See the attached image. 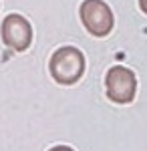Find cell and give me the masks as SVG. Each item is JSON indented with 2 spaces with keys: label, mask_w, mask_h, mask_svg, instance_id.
Masks as SVG:
<instances>
[{
  "label": "cell",
  "mask_w": 147,
  "mask_h": 151,
  "mask_svg": "<svg viewBox=\"0 0 147 151\" xmlns=\"http://www.w3.org/2000/svg\"><path fill=\"white\" fill-rule=\"evenodd\" d=\"M79 14H81V22L87 28L89 35L97 36V38L111 35V30L115 26V18H113V10L109 8L107 2H103V0H83Z\"/></svg>",
  "instance_id": "obj_3"
},
{
  "label": "cell",
  "mask_w": 147,
  "mask_h": 151,
  "mask_svg": "<svg viewBox=\"0 0 147 151\" xmlns=\"http://www.w3.org/2000/svg\"><path fill=\"white\" fill-rule=\"evenodd\" d=\"M139 8L143 14H147V0H139Z\"/></svg>",
  "instance_id": "obj_6"
},
{
  "label": "cell",
  "mask_w": 147,
  "mask_h": 151,
  "mask_svg": "<svg viewBox=\"0 0 147 151\" xmlns=\"http://www.w3.org/2000/svg\"><path fill=\"white\" fill-rule=\"evenodd\" d=\"M48 151H75V149L68 147V145H57V147H50Z\"/></svg>",
  "instance_id": "obj_5"
},
{
  "label": "cell",
  "mask_w": 147,
  "mask_h": 151,
  "mask_svg": "<svg viewBox=\"0 0 147 151\" xmlns=\"http://www.w3.org/2000/svg\"><path fill=\"white\" fill-rule=\"evenodd\" d=\"M87 60L83 50L77 47H61L53 52V57L48 60V70L50 77L58 85H75L81 81V77L85 75Z\"/></svg>",
  "instance_id": "obj_1"
},
{
  "label": "cell",
  "mask_w": 147,
  "mask_h": 151,
  "mask_svg": "<svg viewBox=\"0 0 147 151\" xmlns=\"http://www.w3.org/2000/svg\"><path fill=\"white\" fill-rule=\"evenodd\" d=\"M2 42L16 52H24L32 45V26L22 14H8L0 26Z\"/></svg>",
  "instance_id": "obj_4"
},
{
  "label": "cell",
  "mask_w": 147,
  "mask_h": 151,
  "mask_svg": "<svg viewBox=\"0 0 147 151\" xmlns=\"http://www.w3.org/2000/svg\"><path fill=\"white\" fill-rule=\"evenodd\" d=\"M105 91H107V99H111L117 105L133 103L137 95L135 73L127 67H121V65L111 67L105 75Z\"/></svg>",
  "instance_id": "obj_2"
}]
</instances>
